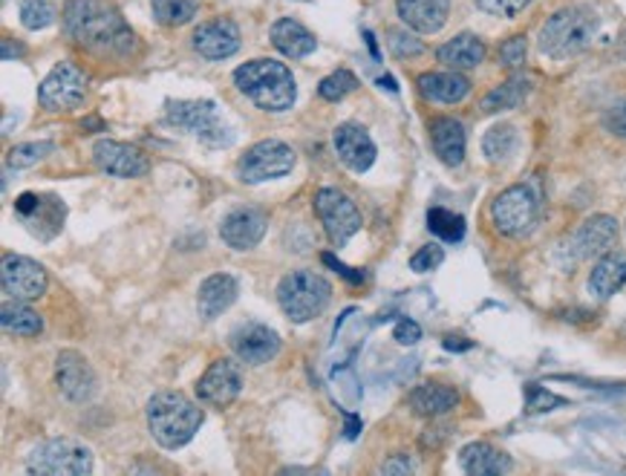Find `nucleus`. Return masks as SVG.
<instances>
[{
    "label": "nucleus",
    "mask_w": 626,
    "mask_h": 476,
    "mask_svg": "<svg viewBox=\"0 0 626 476\" xmlns=\"http://www.w3.org/2000/svg\"><path fill=\"white\" fill-rule=\"evenodd\" d=\"M67 35L93 56L119 58L128 56L137 35L125 24L119 9L105 0H70L64 9Z\"/></svg>",
    "instance_id": "nucleus-1"
},
{
    "label": "nucleus",
    "mask_w": 626,
    "mask_h": 476,
    "mask_svg": "<svg viewBox=\"0 0 626 476\" xmlns=\"http://www.w3.org/2000/svg\"><path fill=\"white\" fill-rule=\"evenodd\" d=\"M234 87L240 90L249 102H255L260 110H269V114L290 110L297 98L295 75H292L290 67L274 61V58H255L249 64L237 67L234 70Z\"/></svg>",
    "instance_id": "nucleus-2"
},
{
    "label": "nucleus",
    "mask_w": 626,
    "mask_h": 476,
    "mask_svg": "<svg viewBox=\"0 0 626 476\" xmlns=\"http://www.w3.org/2000/svg\"><path fill=\"white\" fill-rule=\"evenodd\" d=\"M202 428V410L182 393H156L147 402V430L165 451H179Z\"/></svg>",
    "instance_id": "nucleus-3"
},
{
    "label": "nucleus",
    "mask_w": 626,
    "mask_h": 476,
    "mask_svg": "<svg viewBox=\"0 0 626 476\" xmlns=\"http://www.w3.org/2000/svg\"><path fill=\"white\" fill-rule=\"evenodd\" d=\"M601 29L598 12L589 7H566L548 17L540 29V52L548 58H575L592 47Z\"/></svg>",
    "instance_id": "nucleus-4"
},
{
    "label": "nucleus",
    "mask_w": 626,
    "mask_h": 476,
    "mask_svg": "<svg viewBox=\"0 0 626 476\" xmlns=\"http://www.w3.org/2000/svg\"><path fill=\"white\" fill-rule=\"evenodd\" d=\"M332 286L323 275L315 272H290L277 283V304H281L283 316L295 323H306L318 318L323 309L330 307Z\"/></svg>",
    "instance_id": "nucleus-5"
},
{
    "label": "nucleus",
    "mask_w": 626,
    "mask_h": 476,
    "mask_svg": "<svg viewBox=\"0 0 626 476\" xmlns=\"http://www.w3.org/2000/svg\"><path fill=\"white\" fill-rule=\"evenodd\" d=\"M26 471L38 476H87L93 474V453L75 439H49L29 453Z\"/></svg>",
    "instance_id": "nucleus-6"
},
{
    "label": "nucleus",
    "mask_w": 626,
    "mask_h": 476,
    "mask_svg": "<svg viewBox=\"0 0 626 476\" xmlns=\"http://www.w3.org/2000/svg\"><path fill=\"white\" fill-rule=\"evenodd\" d=\"M165 119L170 124H177L182 130H191L193 136L202 139L205 145L223 147L232 145V133L225 128L217 116V107L209 98H179V102H168V110H165Z\"/></svg>",
    "instance_id": "nucleus-7"
},
{
    "label": "nucleus",
    "mask_w": 626,
    "mask_h": 476,
    "mask_svg": "<svg viewBox=\"0 0 626 476\" xmlns=\"http://www.w3.org/2000/svg\"><path fill=\"white\" fill-rule=\"evenodd\" d=\"M491 219L499 235L525 237L540 219V200L529 186L506 188L491 202Z\"/></svg>",
    "instance_id": "nucleus-8"
},
{
    "label": "nucleus",
    "mask_w": 626,
    "mask_h": 476,
    "mask_svg": "<svg viewBox=\"0 0 626 476\" xmlns=\"http://www.w3.org/2000/svg\"><path fill=\"white\" fill-rule=\"evenodd\" d=\"M292 168H295V151L281 139H263L240 156L237 177L249 186H258V182L286 177V174H292Z\"/></svg>",
    "instance_id": "nucleus-9"
},
{
    "label": "nucleus",
    "mask_w": 626,
    "mask_h": 476,
    "mask_svg": "<svg viewBox=\"0 0 626 476\" xmlns=\"http://www.w3.org/2000/svg\"><path fill=\"white\" fill-rule=\"evenodd\" d=\"M315 211L321 217V226L330 237L332 246H346L358 231H362V211L353 202V197H346L338 188H321L315 194Z\"/></svg>",
    "instance_id": "nucleus-10"
},
{
    "label": "nucleus",
    "mask_w": 626,
    "mask_h": 476,
    "mask_svg": "<svg viewBox=\"0 0 626 476\" xmlns=\"http://www.w3.org/2000/svg\"><path fill=\"white\" fill-rule=\"evenodd\" d=\"M87 96V75L70 61L52 67V73L40 81L38 102L49 114H70L79 110L81 102Z\"/></svg>",
    "instance_id": "nucleus-11"
},
{
    "label": "nucleus",
    "mask_w": 626,
    "mask_h": 476,
    "mask_svg": "<svg viewBox=\"0 0 626 476\" xmlns=\"http://www.w3.org/2000/svg\"><path fill=\"white\" fill-rule=\"evenodd\" d=\"M0 281L3 291L15 300H38L49 286L47 269L38 260L24 258V254H3V266H0Z\"/></svg>",
    "instance_id": "nucleus-12"
},
{
    "label": "nucleus",
    "mask_w": 626,
    "mask_h": 476,
    "mask_svg": "<svg viewBox=\"0 0 626 476\" xmlns=\"http://www.w3.org/2000/svg\"><path fill=\"white\" fill-rule=\"evenodd\" d=\"M93 162H96V168L102 174L119 179L145 177L147 170H151V159L139 147L125 145V142H113V139H98L96 145H93Z\"/></svg>",
    "instance_id": "nucleus-13"
},
{
    "label": "nucleus",
    "mask_w": 626,
    "mask_h": 476,
    "mask_svg": "<svg viewBox=\"0 0 626 476\" xmlns=\"http://www.w3.org/2000/svg\"><path fill=\"white\" fill-rule=\"evenodd\" d=\"M243 390V372L240 364H234L232 358H217L209 370L202 372V379L197 381V396L200 402L211 404V407H225L234 398L240 396Z\"/></svg>",
    "instance_id": "nucleus-14"
},
{
    "label": "nucleus",
    "mask_w": 626,
    "mask_h": 476,
    "mask_svg": "<svg viewBox=\"0 0 626 476\" xmlns=\"http://www.w3.org/2000/svg\"><path fill=\"white\" fill-rule=\"evenodd\" d=\"M232 349L237 353L240 361L251 364V367H260V364H269L281 353V335H277L272 326H265V323H240V326L232 332Z\"/></svg>",
    "instance_id": "nucleus-15"
},
{
    "label": "nucleus",
    "mask_w": 626,
    "mask_h": 476,
    "mask_svg": "<svg viewBox=\"0 0 626 476\" xmlns=\"http://www.w3.org/2000/svg\"><path fill=\"white\" fill-rule=\"evenodd\" d=\"M191 47L209 61H225L240 49V29L228 17H211L193 29Z\"/></svg>",
    "instance_id": "nucleus-16"
},
{
    "label": "nucleus",
    "mask_w": 626,
    "mask_h": 476,
    "mask_svg": "<svg viewBox=\"0 0 626 476\" xmlns=\"http://www.w3.org/2000/svg\"><path fill=\"white\" fill-rule=\"evenodd\" d=\"M615 240H618V219L610 214H594L571 235L569 254L575 260L603 258L615 246Z\"/></svg>",
    "instance_id": "nucleus-17"
},
{
    "label": "nucleus",
    "mask_w": 626,
    "mask_h": 476,
    "mask_svg": "<svg viewBox=\"0 0 626 476\" xmlns=\"http://www.w3.org/2000/svg\"><path fill=\"white\" fill-rule=\"evenodd\" d=\"M56 381L70 402H90L96 396V372L75 349H64L56 361Z\"/></svg>",
    "instance_id": "nucleus-18"
},
{
    "label": "nucleus",
    "mask_w": 626,
    "mask_h": 476,
    "mask_svg": "<svg viewBox=\"0 0 626 476\" xmlns=\"http://www.w3.org/2000/svg\"><path fill=\"white\" fill-rule=\"evenodd\" d=\"M265 228H269V217L260 209H237L220 223V237L225 246H232L234 251H249L263 240Z\"/></svg>",
    "instance_id": "nucleus-19"
},
{
    "label": "nucleus",
    "mask_w": 626,
    "mask_h": 476,
    "mask_svg": "<svg viewBox=\"0 0 626 476\" xmlns=\"http://www.w3.org/2000/svg\"><path fill=\"white\" fill-rule=\"evenodd\" d=\"M332 145H335L338 159L344 162L350 170H355V174H364L376 162V142L355 121L338 124L335 133H332Z\"/></svg>",
    "instance_id": "nucleus-20"
},
{
    "label": "nucleus",
    "mask_w": 626,
    "mask_h": 476,
    "mask_svg": "<svg viewBox=\"0 0 626 476\" xmlns=\"http://www.w3.org/2000/svg\"><path fill=\"white\" fill-rule=\"evenodd\" d=\"M395 9L408 29L434 35L448 24L450 0H395Z\"/></svg>",
    "instance_id": "nucleus-21"
},
{
    "label": "nucleus",
    "mask_w": 626,
    "mask_h": 476,
    "mask_svg": "<svg viewBox=\"0 0 626 476\" xmlns=\"http://www.w3.org/2000/svg\"><path fill=\"white\" fill-rule=\"evenodd\" d=\"M416 87L434 105H459L471 93V81L459 70H445V73L418 75Z\"/></svg>",
    "instance_id": "nucleus-22"
},
{
    "label": "nucleus",
    "mask_w": 626,
    "mask_h": 476,
    "mask_svg": "<svg viewBox=\"0 0 626 476\" xmlns=\"http://www.w3.org/2000/svg\"><path fill=\"white\" fill-rule=\"evenodd\" d=\"M237 277L232 275H211L202 281L200 295H197V309H200L202 321H214L225 312V309L232 307L234 300H237Z\"/></svg>",
    "instance_id": "nucleus-23"
},
{
    "label": "nucleus",
    "mask_w": 626,
    "mask_h": 476,
    "mask_svg": "<svg viewBox=\"0 0 626 476\" xmlns=\"http://www.w3.org/2000/svg\"><path fill=\"white\" fill-rule=\"evenodd\" d=\"M430 142H434L436 156L448 165V168H457L465 159V128L462 121L450 119V116H439V119L430 121Z\"/></svg>",
    "instance_id": "nucleus-24"
},
{
    "label": "nucleus",
    "mask_w": 626,
    "mask_h": 476,
    "mask_svg": "<svg viewBox=\"0 0 626 476\" xmlns=\"http://www.w3.org/2000/svg\"><path fill=\"white\" fill-rule=\"evenodd\" d=\"M459 404L457 388L450 384H439V381H425L410 393V407L416 416L425 419H439L445 413H450Z\"/></svg>",
    "instance_id": "nucleus-25"
},
{
    "label": "nucleus",
    "mask_w": 626,
    "mask_h": 476,
    "mask_svg": "<svg viewBox=\"0 0 626 476\" xmlns=\"http://www.w3.org/2000/svg\"><path fill=\"white\" fill-rule=\"evenodd\" d=\"M485 52H488V49H485V40L471 33H462L436 49V58H439V64H445L448 70H459V73H462V70L480 67L482 61H485Z\"/></svg>",
    "instance_id": "nucleus-26"
},
{
    "label": "nucleus",
    "mask_w": 626,
    "mask_h": 476,
    "mask_svg": "<svg viewBox=\"0 0 626 476\" xmlns=\"http://www.w3.org/2000/svg\"><path fill=\"white\" fill-rule=\"evenodd\" d=\"M459 462L471 476H503L511 471V460L491 442H471L462 448Z\"/></svg>",
    "instance_id": "nucleus-27"
},
{
    "label": "nucleus",
    "mask_w": 626,
    "mask_h": 476,
    "mask_svg": "<svg viewBox=\"0 0 626 476\" xmlns=\"http://www.w3.org/2000/svg\"><path fill=\"white\" fill-rule=\"evenodd\" d=\"M626 286V254L624 251H606L598 263H594L592 275H589V289L594 298H612L615 291Z\"/></svg>",
    "instance_id": "nucleus-28"
},
{
    "label": "nucleus",
    "mask_w": 626,
    "mask_h": 476,
    "mask_svg": "<svg viewBox=\"0 0 626 476\" xmlns=\"http://www.w3.org/2000/svg\"><path fill=\"white\" fill-rule=\"evenodd\" d=\"M272 44L281 49L286 58L312 56L315 47H318L315 35L309 33V29H306L300 21H295V17H281V21H274L272 24Z\"/></svg>",
    "instance_id": "nucleus-29"
},
{
    "label": "nucleus",
    "mask_w": 626,
    "mask_h": 476,
    "mask_svg": "<svg viewBox=\"0 0 626 476\" xmlns=\"http://www.w3.org/2000/svg\"><path fill=\"white\" fill-rule=\"evenodd\" d=\"M0 326L9 335H15V338H35L44 332V321L35 309H29L24 300L9 298L3 300V309H0Z\"/></svg>",
    "instance_id": "nucleus-30"
},
{
    "label": "nucleus",
    "mask_w": 626,
    "mask_h": 476,
    "mask_svg": "<svg viewBox=\"0 0 626 476\" xmlns=\"http://www.w3.org/2000/svg\"><path fill=\"white\" fill-rule=\"evenodd\" d=\"M29 226L35 237L40 240H49V237H56L64 226V202L58 200V197H38V205H35L26 217H21Z\"/></svg>",
    "instance_id": "nucleus-31"
},
{
    "label": "nucleus",
    "mask_w": 626,
    "mask_h": 476,
    "mask_svg": "<svg viewBox=\"0 0 626 476\" xmlns=\"http://www.w3.org/2000/svg\"><path fill=\"white\" fill-rule=\"evenodd\" d=\"M531 90V81L522 79V75H515V79L503 81L499 87H494L488 96L482 98V110L485 114H503V110H515L525 102Z\"/></svg>",
    "instance_id": "nucleus-32"
},
{
    "label": "nucleus",
    "mask_w": 626,
    "mask_h": 476,
    "mask_svg": "<svg viewBox=\"0 0 626 476\" xmlns=\"http://www.w3.org/2000/svg\"><path fill=\"white\" fill-rule=\"evenodd\" d=\"M517 142H520V136H517L515 124H494V128L485 133V139H482V154L488 156V162L497 165V162H506L515 156Z\"/></svg>",
    "instance_id": "nucleus-33"
},
{
    "label": "nucleus",
    "mask_w": 626,
    "mask_h": 476,
    "mask_svg": "<svg viewBox=\"0 0 626 476\" xmlns=\"http://www.w3.org/2000/svg\"><path fill=\"white\" fill-rule=\"evenodd\" d=\"M153 17L162 26H185L197 15L200 3L197 0H151Z\"/></svg>",
    "instance_id": "nucleus-34"
},
{
    "label": "nucleus",
    "mask_w": 626,
    "mask_h": 476,
    "mask_svg": "<svg viewBox=\"0 0 626 476\" xmlns=\"http://www.w3.org/2000/svg\"><path fill=\"white\" fill-rule=\"evenodd\" d=\"M427 228H430L436 237H442V240L448 242H459L465 237V219L459 217V214H453V211L439 209V205L427 211Z\"/></svg>",
    "instance_id": "nucleus-35"
},
{
    "label": "nucleus",
    "mask_w": 626,
    "mask_h": 476,
    "mask_svg": "<svg viewBox=\"0 0 626 476\" xmlns=\"http://www.w3.org/2000/svg\"><path fill=\"white\" fill-rule=\"evenodd\" d=\"M355 87H358V79H355L350 70H335V73L327 75V79L318 84V96H321L323 102H341V98L350 96Z\"/></svg>",
    "instance_id": "nucleus-36"
},
{
    "label": "nucleus",
    "mask_w": 626,
    "mask_h": 476,
    "mask_svg": "<svg viewBox=\"0 0 626 476\" xmlns=\"http://www.w3.org/2000/svg\"><path fill=\"white\" fill-rule=\"evenodd\" d=\"M56 21V7L49 0H24L21 3V24L26 29H47Z\"/></svg>",
    "instance_id": "nucleus-37"
},
{
    "label": "nucleus",
    "mask_w": 626,
    "mask_h": 476,
    "mask_svg": "<svg viewBox=\"0 0 626 476\" xmlns=\"http://www.w3.org/2000/svg\"><path fill=\"white\" fill-rule=\"evenodd\" d=\"M47 154H52V142H26V145L12 147L7 162L12 168H29V165L40 162Z\"/></svg>",
    "instance_id": "nucleus-38"
},
{
    "label": "nucleus",
    "mask_w": 626,
    "mask_h": 476,
    "mask_svg": "<svg viewBox=\"0 0 626 476\" xmlns=\"http://www.w3.org/2000/svg\"><path fill=\"white\" fill-rule=\"evenodd\" d=\"M566 404V398L554 396L548 390H543L540 384H529L525 388V410L529 413H548L552 407H560Z\"/></svg>",
    "instance_id": "nucleus-39"
},
{
    "label": "nucleus",
    "mask_w": 626,
    "mask_h": 476,
    "mask_svg": "<svg viewBox=\"0 0 626 476\" xmlns=\"http://www.w3.org/2000/svg\"><path fill=\"white\" fill-rule=\"evenodd\" d=\"M442 260H445V251L430 242V246H422V249L410 258V269L418 272V275H425V272H434V269L442 266Z\"/></svg>",
    "instance_id": "nucleus-40"
},
{
    "label": "nucleus",
    "mask_w": 626,
    "mask_h": 476,
    "mask_svg": "<svg viewBox=\"0 0 626 476\" xmlns=\"http://www.w3.org/2000/svg\"><path fill=\"white\" fill-rule=\"evenodd\" d=\"M525 52H529V44H525V35H515V38H508L503 47H499V61L503 67H517L525 64Z\"/></svg>",
    "instance_id": "nucleus-41"
},
{
    "label": "nucleus",
    "mask_w": 626,
    "mask_h": 476,
    "mask_svg": "<svg viewBox=\"0 0 626 476\" xmlns=\"http://www.w3.org/2000/svg\"><path fill=\"white\" fill-rule=\"evenodd\" d=\"M390 49H393V56L399 58H416L425 52V44H422L416 35L395 29V33H390Z\"/></svg>",
    "instance_id": "nucleus-42"
},
{
    "label": "nucleus",
    "mask_w": 626,
    "mask_h": 476,
    "mask_svg": "<svg viewBox=\"0 0 626 476\" xmlns=\"http://www.w3.org/2000/svg\"><path fill=\"white\" fill-rule=\"evenodd\" d=\"M531 0H476V7L482 9V12H488V15H497V17H515L520 15L522 9L529 7Z\"/></svg>",
    "instance_id": "nucleus-43"
},
{
    "label": "nucleus",
    "mask_w": 626,
    "mask_h": 476,
    "mask_svg": "<svg viewBox=\"0 0 626 476\" xmlns=\"http://www.w3.org/2000/svg\"><path fill=\"white\" fill-rule=\"evenodd\" d=\"M393 338L402 344V347H413L418 338H422V326L416 321H410V318H402V321L395 323Z\"/></svg>",
    "instance_id": "nucleus-44"
},
{
    "label": "nucleus",
    "mask_w": 626,
    "mask_h": 476,
    "mask_svg": "<svg viewBox=\"0 0 626 476\" xmlns=\"http://www.w3.org/2000/svg\"><path fill=\"white\" fill-rule=\"evenodd\" d=\"M603 124H606V130H610V133L626 139V102H621V105L612 107L610 114H606V121H603Z\"/></svg>",
    "instance_id": "nucleus-45"
},
{
    "label": "nucleus",
    "mask_w": 626,
    "mask_h": 476,
    "mask_svg": "<svg viewBox=\"0 0 626 476\" xmlns=\"http://www.w3.org/2000/svg\"><path fill=\"white\" fill-rule=\"evenodd\" d=\"M413 471H416V465L404 453H395L393 460L381 465V474H413Z\"/></svg>",
    "instance_id": "nucleus-46"
},
{
    "label": "nucleus",
    "mask_w": 626,
    "mask_h": 476,
    "mask_svg": "<svg viewBox=\"0 0 626 476\" xmlns=\"http://www.w3.org/2000/svg\"><path fill=\"white\" fill-rule=\"evenodd\" d=\"M323 263H327V266H332L338 272V275L341 277H346V281L350 283H362L364 281V275L362 272H358V269H350V266H344V263H341V260H335L332 258V254H323Z\"/></svg>",
    "instance_id": "nucleus-47"
},
{
    "label": "nucleus",
    "mask_w": 626,
    "mask_h": 476,
    "mask_svg": "<svg viewBox=\"0 0 626 476\" xmlns=\"http://www.w3.org/2000/svg\"><path fill=\"white\" fill-rule=\"evenodd\" d=\"M474 344L471 341H465V338H453V335H448L445 338V349H471Z\"/></svg>",
    "instance_id": "nucleus-48"
},
{
    "label": "nucleus",
    "mask_w": 626,
    "mask_h": 476,
    "mask_svg": "<svg viewBox=\"0 0 626 476\" xmlns=\"http://www.w3.org/2000/svg\"><path fill=\"white\" fill-rule=\"evenodd\" d=\"M355 430H358V419H355V416H350V419H346V439L358 437Z\"/></svg>",
    "instance_id": "nucleus-49"
}]
</instances>
